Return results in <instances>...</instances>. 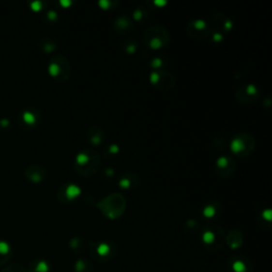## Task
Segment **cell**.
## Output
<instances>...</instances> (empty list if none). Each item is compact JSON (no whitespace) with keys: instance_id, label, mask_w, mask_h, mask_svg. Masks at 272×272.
<instances>
[{"instance_id":"cell-19","label":"cell","mask_w":272,"mask_h":272,"mask_svg":"<svg viewBox=\"0 0 272 272\" xmlns=\"http://www.w3.org/2000/svg\"><path fill=\"white\" fill-rule=\"evenodd\" d=\"M131 28V20L126 17V16H121V17H118L115 23H114V29L119 32V33H126V32H129Z\"/></svg>"},{"instance_id":"cell-20","label":"cell","mask_w":272,"mask_h":272,"mask_svg":"<svg viewBox=\"0 0 272 272\" xmlns=\"http://www.w3.org/2000/svg\"><path fill=\"white\" fill-rule=\"evenodd\" d=\"M88 138L91 144L99 146L103 140V131L99 127H91L88 131Z\"/></svg>"},{"instance_id":"cell-23","label":"cell","mask_w":272,"mask_h":272,"mask_svg":"<svg viewBox=\"0 0 272 272\" xmlns=\"http://www.w3.org/2000/svg\"><path fill=\"white\" fill-rule=\"evenodd\" d=\"M39 46L41 48V50H43L46 53H50L56 50V48H57L56 43H54V41H52L50 37H48V36L42 37L39 42Z\"/></svg>"},{"instance_id":"cell-29","label":"cell","mask_w":272,"mask_h":272,"mask_svg":"<svg viewBox=\"0 0 272 272\" xmlns=\"http://www.w3.org/2000/svg\"><path fill=\"white\" fill-rule=\"evenodd\" d=\"M58 17V14L54 12V11H50V12H48V18L49 19H56Z\"/></svg>"},{"instance_id":"cell-15","label":"cell","mask_w":272,"mask_h":272,"mask_svg":"<svg viewBox=\"0 0 272 272\" xmlns=\"http://www.w3.org/2000/svg\"><path fill=\"white\" fill-rule=\"evenodd\" d=\"M80 194L81 189L79 188V186L74 184H68L59 190V199L61 200L63 203H68L75 198H77Z\"/></svg>"},{"instance_id":"cell-12","label":"cell","mask_w":272,"mask_h":272,"mask_svg":"<svg viewBox=\"0 0 272 272\" xmlns=\"http://www.w3.org/2000/svg\"><path fill=\"white\" fill-rule=\"evenodd\" d=\"M235 170V162L228 156H221L217 161V172L222 178H228Z\"/></svg>"},{"instance_id":"cell-14","label":"cell","mask_w":272,"mask_h":272,"mask_svg":"<svg viewBox=\"0 0 272 272\" xmlns=\"http://www.w3.org/2000/svg\"><path fill=\"white\" fill-rule=\"evenodd\" d=\"M237 99L242 102H253L258 96V90L253 84L243 85L237 91Z\"/></svg>"},{"instance_id":"cell-22","label":"cell","mask_w":272,"mask_h":272,"mask_svg":"<svg viewBox=\"0 0 272 272\" xmlns=\"http://www.w3.org/2000/svg\"><path fill=\"white\" fill-rule=\"evenodd\" d=\"M70 248L74 250V252L81 254L84 253L86 250L89 249V244L86 243L84 239L80 237H75L74 239H72V242H70Z\"/></svg>"},{"instance_id":"cell-11","label":"cell","mask_w":272,"mask_h":272,"mask_svg":"<svg viewBox=\"0 0 272 272\" xmlns=\"http://www.w3.org/2000/svg\"><path fill=\"white\" fill-rule=\"evenodd\" d=\"M188 35L197 40L204 39L209 34V26L202 19H197L190 23L187 27Z\"/></svg>"},{"instance_id":"cell-10","label":"cell","mask_w":272,"mask_h":272,"mask_svg":"<svg viewBox=\"0 0 272 272\" xmlns=\"http://www.w3.org/2000/svg\"><path fill=\"white\" fill-rule=\"evenodd\" d=\"M40 121V114L35 108H26L19 114V122L24 128H34Z\"/></svg>"},{"instance_id":"cell-21","label":"cell","mask_w":272,"mask_h":272,"mask_svg":"<svg viewBox=\"0 0 272 272\" xmlns=\"http://www.w3.org/2000/svg\"><path fill=\"white\" fill-rule=\"evenodd\" d=\"M75 272H94V265L88 258H79L75 263Z\"/></svg>"},{"instance_id":"cell-18","label":"cell","mask_w":272,"mask_h":272,"mask_svg":"<svg viewBox=\"0 0 272 272\" xmlns=\"http://www.w3.org/2000/svg\"><path fill=\"white\" fill-rule=\"evenodd\" d=\"M51 267L46 259L37 258L33 259L29 264L27 272H50Z\"/></svg>"},{"instance_id":"cell-31","label":"cell","mask_w":272,"mask_h":272,"mask_svg":"<svg viewBox=\"0 0 272 272\" xmlns=\"http://www.w3.org/2000/svg\"><path fill=\"white\" fill-rule=\"evenodd\" d=\"M1 124H4V127H7V124H8V119H2Z\"/></svg>"},{"instance_id":"cell-5","label":"cell","mask_w":272,"mask_h":272,"mask_svg":"<svg viewBox=\"0 0 272 272\" xmlns=\"http://www.w3.org/2000/svg\"><path fill=\"white\" fill-rule=\"evenodd\" d=\"M201 237H202V242L205 248L210 251H218L224 246L226 241L222 228L217 226L206 227Z\"/></svg>"},{"instance_id":"cell-13","label":"cell","mask_w":272,"mask_h":272,"mask_svg":"<svg viewBox=\"0 0 272 272\" xmlns=\"http://www.w3.org/2000/svg\"><path fill=\"white\" fill-rule=\"evenodd\" d=\"M25 177L32 183H40L46 179L47 171L39 165H31L25 170Z\"/></svg>"},{"instance_id":"cell-30","label":"cell","mask_w":272,"mask_h":272,"mask_svg":"<svg viewBox=\"0 0 272 272\" xmlns=\"http://www.w3.org/2000/svg\"><path fill=\"white\" fill-rule=\"evenodd\" d=\"M117 151H118V147H117L116 145H112V146L110 147V152H112L113 154L117 153Z\"/></svg>"},{"instance_id":"cell-26","label":"cell","mask_w":272,"mask_h":272,"mask_svg":"<svg viewBox=\"0 0 272 272\" xmlns=\"http://www.w3.org/2000/svg\"><path fill=\"white\" fill-rule=\"evenodd\" d=\"M0 272H27V269L20 264H11L4 267Z\"/></svg>"},{"instance_id":"cell-7","label":"cell","mask_w":272,"mask_h":272,"mask_svg":"<svg viewBox=\"0 0 272 272\" xmlns=\"http://www.w3.org/2000/svg\"><path fill=\"white\" fill-rule=\"evenodd\" d=\"M230 148L234 154L241 157L250 155L255 148V140L252 135L248 133H239L231 141Z\"/></svg>"},{"instance_id":"cell-2","label":"cell","mask_w":272,"mask_h":272,"mask_svg":"<svg viewBox=\"0 0 272 272\" xmlns=\"http://www.w3.org/2000/svg\"><path fill=\"white\" fill-rule=\"evenodd\" d=\"M98 208L100 209L101 213L108 219H117L121 217L127 208V201L121 194L108 195L105 199H102Z\"/></svg>"},{"instance_id":"cell-6","label":"cell","mask_w":272,"mask_h":272,"mask_svg":"<svg viewBox=\"0 0 272 272\" xmlns=\"http://www.w3.org/2000/svg\"><path fill=\"white\" fill-rule=\"evenodd\" d=\"M48 72L53 79H56L60 82H64L69 79L72 68L68 60L63 56H57L51 59L48 65Z\"/></svg>"},{"instance_id":"cell-3","label":"cell","mask_w":272,"mask_h":272,"mask_svg":"<svg viewBox=\"0 0 272 272\" xmlns=\"http://www.w3.org/2000/svg\"><path fill=\"white\" fill-rule=\"evenodd\" d=\"M144 41L151 49L159 50L168 45L170 37L164 27L152 26L144 32Z\"/></svg>"},{"instance_id":"cell-4","label":"cell","mask_w":272,"mask_h":272,"mask_svg":"<svg viewBox=\"0 0 272 272\" xmlns=\"http://www.w3.org/2000/svg\"><path fill=\"white\" fill-rule=\"evenodd\" d=\"M91 257L98 263H108L115 257L117 253V246L112 242H100L91 244Z\"/></svg>"},{"instance_id":"cell-16","label":"cell","mask_w":272,"mask_h":272,"mask_svg":"<svg viewBox=\"0 0 272 272\" xmlns=\"http://www.w3.org/2000/svg\"><path fill=\"white\" fill-rule=\"evenodd\" d=\"M226 242L227 243V246L233 250L241 248L242 242H243L242 232L237 230V228H234V230H232L230 233L227 234V236L226 237Z\"/></svg>"},{"instance_id":"cell-27","label":"cell","mask_w":272,"mask_h":272,"mask_svg":"<svg viewBox=\"0 0 272 272\" xmlns=\"http://www.w3.org/2000/svg\"><path fill=\"white\" fill-rule=\"evenodd\" d=\"M127 43H129V44H127V48L124 49V51L128 52V53L134 52L136 50V48H137V45L134 44V43H132V44L130 42H127Z\"/></svg>"},{"instance_id":"cell-25","label":"cell","mask_w":272,"mask_h":272,"mask_svg":"<svg viewBox=\"0 0 272 272\" xmlns=\"http://www.w3.org/2000/svg\"><path fill=\"white\" fill-rule=\"evenodd\" d=\"M217 214H218V211H217L215 204H208L203 209V215L206 218H214Z\"/></svg>"},{"instance_id":"cell-28","label":"cell","mask_w":272,"mask_h":272,"mask_svg":"<svg viewBox=\"0 0 272 272\" xmlns=\"http://www.w3.org/2000/svg\"><path fill=\"white\" fill-rule=\"evenodd\" d=\"M41 5H42V2H40V1H39V2L36 1V2L31 3V7H32V9L35 10V11H39V10H41V9H42Z\"/></svg>"},{"instance_id":"cell-8","label":"cell","mask_w":272,"mask_h":272,"mask_svg":"<svg viewBox=\"0 0 272 272\" xmlns=\"http://www.w3.org/2000/svg\"><path fill=\"white\" fill-rule=\"evenodd\" d=\"M151 83L160 90H170L175 85V79L166 72H153L150 76Z\"/></svg>"},{"instance_id":"cell-17","label":"cell","mask_w":272,"mask_h":272,"mask_svg":"<svg viewBox=\"0 0 272 272\" xmlns=\"http://www.w3.org/2000/svg\"><path fill=\"white\" fill-rule=\"evenodd\" d=\"M13 257L12 246L5 241L0 239V266L7 264Z\"/></svg>"},{"instance_id":"cell-1","label":"cell","mask_w":272,"mask_h":272,"mask_svg":"<svg viewBox=\"0 0 272 272\" xmlns=\"http://www.w3.org/2000/svg\"><path fill=\"white\" fill-rule=\"evenodd\" d=\"M100 155L96 151L84 150L76 156V171L80 176L90 178L99 169Z\"/></svg>"},{"instance_id":"cell-24","label":"cell","mask_w":272,"mask_h":272,"mask_svg":"<svg viewBox=\"0 0 272 272\" xmlns=\"http://www.w3.org/2000/svg\"><path fill=\"white\" fill-rule=\"evenodd\" d=\"M132 172H126L124 175L121 178V180L118 181V184L121 185L122 188H131L134 183H133V179H136V176L134 175L133 178H131Z\"/></svg>"},{"instance_id":"cell-9","label":"cell","mask_w":272,"mask_h":272,"mask_svg":"<svg viewBox=\"0 0 272 272\" xmlns=\"http://www.w3.org/2000/svg\"><path fill=\"white\" fill-rule=\"evenodd\" d=\"M228 266L233 272H253V264L249 258L242 255L228 258Z\"/></svg>"}]
</instances>
